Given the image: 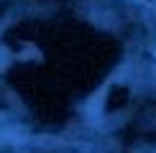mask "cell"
Returning a JSON list of instances; mask_svg holds the SVG:
<instances>
[{
  "mask_svg": "<svg viewBox=\"0 0 156 153\" xmlns=\"http://www.w3.org/2000/svg\"><path fill=\"white\" fill-rule=\"evenodd\" d=\"M28 138V130L23 125H13V127H0V143H23Z\"/></svg>",
  "mask_w": 156,
  "mask_h": 153,
  "instance_id": "1",
  "label": "cell"
},
{
  "mask_svg": "<svg viewBox=\"0 0 156 153\" xmlns=\"http://www.w3.org/2000/svg\"><path fill=\"white\" fill-rule=\"evenodd\" d=\"M10 59H13L10 51L5 49V46H0V72H5V69L10 66Z\"/></svg>",
  "mask_w": 156,
  "mask_h": 153,
  "instance_id": "2",
  "label": "cell"
}]
</instances>
